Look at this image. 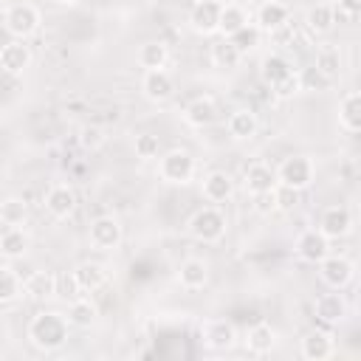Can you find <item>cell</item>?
<instances>
[{
    "mask_svg": "<svg viewBox=\"0 0 361 361\" xmlns=\"http://www.w3.org/2000/svg\"><path fill=\"white\" fill-rule=\"evenodd\" d=\"M313 313L316 319H322L324 324H338L347 319V302L341 293H322L313 302Z\"/></svg>",
    "mask_w": 361,
    "mask_h": 361,
    "instance_id": "cell-18",
    "label": "cell"
},
{
    "mask_svg": "<svg viewBox=\"0 0 361 361\" xmlns=\"http://www.w3.org/2000/svg\"><path fill=\"white\" fill-rule=\"evenodd\" d=\"M23 296V279L11 265H0V305L17 302Z\"/></svg>",
    "mask_w": 361,
    "mask_h": 361,
    "instance_id": "cell-34",
    "label": "cell"
},
{
    "mask_svg": "<svg viewBox=\"0 0 361 361\" xmlns=\"http://www.w3.org/2000/svg\"><path fill=\"white\" fill-rule=\"evenodd\" d=\"M243 25H248V14L240 3H223L220 6V23H217V34L231 37L234 31H240Z\"/></svg>",
    "mask_w": 361,
    "mask_h": 361,
    "instance_id": "cell-29",
    "label": "cell"
},
{
    "mask_svg": "<svg viewBox=\"0 0 361 361\" xmlns=\"http://www.w3.org/2000/svg\"><path fill=\"white\" fill-rule=\"evenodd\" d=\"M0 220L6 226H23L28 220V203L23 197H6L0 203Z\"/></svg>",
    "mask_w": 361,
    "mask_h": 361,
    "instance_id": "cell-36",
    "label": "cell"
},
{
    "mask_svg": "<svg viewBox=\"0 0 361 361\" xmlns=\"http://www.w3.org/2000/svg\"><path fill=\"white\" fill-rule=\"evenodd\" d=\"M274 195H276V212H293L302 200L299 189H290V186H282V183L274 186Z\"/></svg>",
    "mask_w": 361,
    "mask_h": 361,
    "instance_id": "cell-39",
    "label": "cell"
},
{
    "mask_svg": "<svg viewBox=\"0 0 361 361\" xmlns=\"http://www.w3.org/2000/svg\"><path fill=\"white\" fill-rule=\"evenodd\" d=\"M178 282H180V288H186V290H200V288H206V282H209V262H206V259H197V257L183 259L180 268H178Z\"/></svg>",
    "mask_w": 361,
    "mask_h": 361,
    "instance_id": "cell-17",
    "label": "cell"
},
{
    "mask_svg": "<svg viewBox=\"0 0 361 361\" xmlns=\"http://www.w3.org/2000/svg\"><path fill=\"white\" fill-rule=\"evenodd\" d=\"M220 3H234V0H220Z\"/></svg>",
    "mask_w": 361,
    "mask_h": 361,
    "instance_id": "cell-48",
    "label": "cell"
},
{
    "mask_svg": "<svg viewBox=\"0 0 361 361\" xmlns=\"http://www.w3.org/2000/svg\"><path fill=\"white\" fill-rule=\"evenodd\" d=\"M333 353H336L333 336L324 330H310L302 338V358H307V361H327Z\"/></svg>",
    "mask_w": 361,
    "mask_h": 361,
    "instance_id": "cell-19",
    "label": "cell"
},
{
    "mask_svg": "<svg viewBox=\"0 0 361 361\" xmlns=\"http://www.w3.org/2000/svg\"><path fill=\"white\" fill-rule=\"evenodd\" d=\"M39 8L34 3H11L3 14V25L14 39H28L39 31Z\"/></svg>",
    "mask_w": 361,
    "mask_h": 361,
    "instance_id": "cell-4",
    "label": "cell"
},
{
    "mask_svg": "<svg viewBox=\"0 0 361 361\" xmlns=\"http://www.w3.org/2000/svg\"><path fill=\"white\" fill-rule=\"evenodd\" d=\"M73 276L82 290H99L107 282V268L102 262H79L73 268Z\"/></svg>",
    "mask_w": 361,
    "mask_h": 361,
    "instance_id": "cell-30",
    "label": "cell"
},
{
    "mask_svg": "<svg viewBox=\"0 0 361 361\" xmlns=\"http://www.w3.org/2000/svg\"><path fill=\"white\" fill-rule=\"evenodd\" d=\"M23 293L34 302H45L56 293V274L51 271H34L25 282H23Z\"/></svg>",
    "mask_w": 361,
    "mask_h": 361,
    "instance_id": "cell-22",
    "label": "cell"
},
{
    "mask_svg": "<svg viewBox=\"0 0 361 361\" xmlns=\"http://www.w3.org/2000/svg\"><path fill=\"white\" fill-rule=\"evenodd\" d=\"M183 121L195 130H203V127H212L217 121V104L206 96H197L192 99L186 107H183Z\"/></svg>",
    "mask_w": 361,
    "mask_h": 361,
    "instance_id": "cell-16",
    "label": "cell"
},
{
    "mask_svg": "<svg viewBox=\"0 0 361 361\" xmlns=\"http://www.w3.org/2000/svg\"><path fill=\"white\" fill-rule=\"evenodd\" d=\"M87 237H90V245H93V248H99V251H113V248H118L124 231H121V223H118L113 214H102V217H96V220L90 223Z\"/></svg>",
    "mask_w": 361,
    "mask_h": 361,
    "instance_id": "cell-9",
    "label": "cell"
},
{
    "mask_svg": "<svg viewBox=\"0 0 361 361\" xmlns=\"http://www.w3.org/2000/svg\"><path fill=\"white\" fill-rule=\"evenodd\" d=\"M274 96L276 99H290V96H296L299 90H302V85H299V71H293V73H288L282 82H276L274 87Z\"/></svg>",
    "mask_w": 361,
    "mask_h": 361,
    "instance_id": "cell-42",
    "label": "cell"
},
{
    "mask_svg": "<svg viewBox=\"0 0 361 361\" xmlns=\"http://www.w3.org/2000/svg\"><path fill=\"white\" fill-rule=\"evenodd\" d=\"M251 197H254V212H257V214H271V212H276V195H274V189H271V192L251 195Z\"/></svg>",
    "mask_w": 361,
    "mask_h": 361,
    "instance_id": "cell-43",
    "label": "cell"
},
{
    "mask_svg": "<svg viewBox=\"0 0 361 361\" xmlns=\"http://www.w3.org/2000/svg\"><path fill=\"white\" fill-rule=\"evenodd\" d=\"M220 0H195L192 11H189V25L195 34L200 37H212L217 34V23H220Z\"/></svg>",
    "mask_w": 361,
    "mask_h": 361,
    "instance_id": "cell-11",
    "label": "cell"
},
{
    "mask_svg": "<svg viewBox=\"0 0 361 361\" xmlns=\"http://www.w3.org/2000/svg\"><path fill=\"white\" fill-rule=\"evenodd\" d=\"M243 183H245V192L248 195H259V192H271L276 186V172L268 166V164H248L245 166V175H243Z\"/></svg>",
    "mask_w": 361,
    "mask_h": 361,
    "instance_id": "cell-20",
    "label": "cell"
},
{
    "mask_svg": "<svg viewBox=\"0 0 361 361\" xmlns=\"http://www.w3.org/2000/svg\"><path fill=\"white\" fill-rule=\"evenodd\" d=\"M333 14H336V20H338V17L355 20V17L361 14V0H336V6H333Z\"/></svg>",
    "mask_w": 361,
    "mask_h": 361,
    "instance_id": "cell-44",
    "label": "cell"
},
{
    "mask_svg": "<svg viewBox=\"0 0 361 361\" xmlns=\"http://www.w3.org/2000/svg\"><path fill=\"white\" fill-rule=\"evenodd\" d=\"M133 149H135V158L152 161V158H158V152H161V141H158V135H152V133H138L135 141H133Z\"/></svg>",
    "mask_w": 361,
    "mask_h": 361,
    "instance_id": "cell-38",
    "label": "cell"
},
{
    "mask_svg": "<svg viewBox=\"0 0 361 361\" xmlns=\"http://www.w3.org/2000/svg\"><path fill=\"white\" fill-rule=\"evenodd\" d=\"M141 93H144L152 104L169 102V99L175 96V79H172V73L164 71V68H149V71H144V76H141Z\"/></svg>",
    "mask_w": 361,
    "mask_h": 361,
    "instance_id": "cell-8",
    "label": "cell"
},
{
    "mask_svg": "<svg viewBox=\"0 0 361 361\" xmlns=\"http://www.w3.org/2000/svg\"><path fill=\"white\" fill-rule=\"evenodd\" d=\"M288 73H293V65H290L282 54H265V56L259 59V79H262L268 87H274L276 82H282Z\"/></svg>",
    "mask_w": 361,
    "mask_h": 361,
    "instance_id": "cell-24",
    "label": "cell"
},
{
    "mask_svg": "<svg viewBox=\"0 0 361 361\" xmlns=\"http://www.w3.org/2000/svg\"><path fill=\"white\" fill-rule=\"evenodd\" d=\"M231 195H234V180H231L228 172L214 169V172H209L203 178V197L209 203H226Z\"/></svg>",
    "mask_w": 361,
    "mask_h": 361,
    "instance_id": "cell-21",
    "label": "cell"
},
{
    "mask_svg": "<svg viewBox=\"0 0 361 361\" xmlns=\"http://www.w3.org/2000/svg\"><path fill=\"white\" fill-rule=\"evenodd\" d=\"M31 48L25 45V39H8L6 45H0V71L6 76H20L28 71L31 65Z\"/></svg>",
    "mask_w": 361,
    "mask_h": 361,
    "instance_id": "cell-12",
    "label": "cell"
},
{
    "mask_svg": "<svg viewBox=\"0 0 361 361\" xmlns=\"http://www.w3.org/2000/svg\"><path fill=\"white\" fill-rule=\"evenodd\" d=\"M305 25H307L310 34H319V37L330 34L333 25H336L333 6H330V3H316V6H310L307 14H305Z\"/></svg>",
    "mask_w": 361,
    "mask_h": 361,
    "instance_id": "cell-28",
    "label": "cell"
},
{
    "mask_svg": "<svg viewBox=\"0 0 361 361\" xmlns=\"http://www.w3.org/2000/svg\"><path fill=\"white\" fill-rule=\"evenodd\" d=\"M79 293H82V288H79L73 271L56 276V293H54V296H59V299H65V302H73V299H79Z\"/></svg>",
    "mask_w": 361,
    "mask_h": 361,
    "instance_id": "cell-40",
    "label": "cell"
},
{
    "mask_svg": "<svg viewBox=\"0 0 361 361\" xmlns=\"http://www.w3.org/2000/svg\"><path fill=\"white\" fill-rule=\"evenodd\" d=\"M290 20V8L282 3V0H265L259 8H257V28L262 31V34H271V31H276L279 25H285Z\"/></svg>",
    "mask_w": 361,
    "mask_h": 361,
    "instance_id": "cell-15",
    "label": "cell"
},
{
    "mask_svg": "<svg viewBox=\"0 0 361 361\" xmlns=\"http://www.w3.org/2000/svg\"><path fill=\"white\" fill-rule=\"evenodd\" d=\"M313 71L322 73L327 82L338 79V76H341V54H338V48L322 45L319 54H316V65H313Z\"/></svg>",
    "mask_w": 361,
    "mask_h": 361,
    "instance_id": "cell-31",
    "label": "cell"
},
{
    "mask_svg": "<svg viewBox=\"0 0 361 361\" xmlns=\"http://www.w3.org/2000/svg\"><path fill=\"white\" fill-rule=\"evenodd\" d=\"M240 59H243V54L231 45L228 37H223L217 45H212V65H214V68H220V71H234V68L240 65Z\"/></svg>",
    "mask_w": 361,
    "mask_h": 361,
    "instance_id": "cell-33",
    "label": "cell"
},
{
    "mask_svg": "<svg viewBox=\"0 0 361 361\" xmlns=\"http://www.w3.org/2000/svg\"><path fill=\"white\" fill-rule=\"evenodd\" d=\"M274 344H276V330H274L271 324L259 322V324L248 327V333H245V350H248V353L265 355V353L274 350Z\"/></svg>",
    "mask_w": 361,
    "mask_h": 361,
    "instance_id": "cell-27",
    "label": "cell"
},
{
    "mask_svg": "<svg viewBox=\"0 0 361 361\" xmlns=\"http://www.w3.org/2000/svg\"><path fill=\"white\" fill-rule=\"evenodd\" d=\"M293 34H296V31L290 28V23H285V25H279L276 31H271L268 37H271L274 42H288V39H293Z\"/></svg>",
    "mask_w": 361,
    "mask_h": 361,
    "instance_id": "cell-45",
    "label": "cell"
},
{
    "mask_svg": "<svg viewBox=\"0 0 361 361\" xmlns=\"http://www.w3.org/2000/svg\"><path fill=\"white\" fill-rule=\"evenodd\" d=\"M28 245H31V237H28V231L20 228V226H8V228L0 234V254H3L6 259H20V257L28 251Z\"/></svg>",
    "mask_w": 361,
    "mask_h": 361,
    "instance_id": "cell-23",
    "label": "cell"
},
{
    "mask_svg": "<svg viewBox=\"0 0 361 361\" xmlns=\"http://www.w3.org/2000/svg\"><path fill=\"white\" fill-rule=\"evenodd\" d=\"M313 175H316V166H313V161L307 155H288L276 169V183L302 192V189H307L313 183Z\"/></svg>",
    "mask_w": 361,
    "mask_h": 361,
    "instance_id": "cell-5",
    "label": "cell"
},
{
    "mask_svg": "<svg viewBox=\"0 0 361 361\" xmlns=\"http://www.w3.org/2000/svg\"><path fill=\"white\" fill-rule=\"evenodd\" d=\"M327 240H341L353 231V212L347 206H327L319 214V226H316Z\"/></svg>",
    "mask_w": 361,
    "mask_h": 361,
    "instance_id": "cell-10",
    "label": "cell"
},
{
    "mask_svg": "<svg viewBox=\"0 0 361 361\" xmlns=\"http://www.w3.org/2000/svg\"><path fill=\"white\" fill-rule=\"evenodd\" d=\"M338 124H341L350 135H355V133L361 130V93H358V90H350V93L341 99V104H338Z\"/></svg>",
    "mask_w": 361,
    "mask_h": 361,
    "instance_id": "cell-25",
    "label": "cell"
},
{
    "mask_svg": "<svg viewBox=\"0 0 361 361\" xmlns=\"http://www.w3.org/2000/svg\"><path fill=\"white\" fill-rule=\"evenodd\" d=\"M68 330H71L68 316L56 310H39L28 322V341L42 353H54L68 341Z\"/></svg>",
    "mask_w": 361,
    "mask_h": 361,
    "instance_id": "cell-1",
    "label": "cell"
},
{
    "mask_svg": "<svg viewBox=\"0 0 361 361\" xmlns=\"http://www.w3.org/2000/svg\"><path fill=\"white\" fill-rule=\"evenodd\" d=\"M96 319H99V307L90 302V299H73L71 305H68V322L73 324V327H93L96 324Z\"/></svg>",
    "mask_w": 361,
    "mask_h": 361,
    "instance_id": "cell-32",
    "label": "cell"
},
{
    "mask_svg": "<svg viewBox=\"0 0 361 361\" xmlns=\"http://www.w3.org/2000/svg\"><path fill=\"white\" fill-rule=\"evenodd\" d=\"M42 206H45V212H48L51 217L65 220V217H71L73 209H76V192H73L68 183H54V186L45 192Z\"/></svg>",
    "mask_w": 361,
    "mask_h": 361,
    "instance_id": "cell-13",
    "label": "cell"
},
{
    "mask_svg": "<svg viewBox=\"0 0 361 361\" xmlns=\"http://www.w3.org/2000/svg\"><path fill=\"white\" fill-rule=\"evenodd\" d=\"M195 169H197V164H195L192 152L183 147H175L158 158V178L164 183H172V186L189 183L195 178Z\"/></svg>",
    "mask_w": 361,
    "mask_h": 361,
    "instance_id": "cell-3",
    "label": "cell"
},
{
    "mask_svg": "<svg viewBox=\"0 0 361 361\" xmlns=\"http://www.w3.org/2000/svg\"><path fill=\"white\" fill-rule=\"evenodd\" d=\"M59 6H73V3H79V0H56Z\"/></svg>",
    "mask_w": 361,
    "mask_h": 361,
    "instance_id": "cell-46",
    "label": "cell"
},
{
    "mask_svg": "<svg viewBox=\"0 0 361 361\" xmlns=\"http://www.w3.org/2000/svg\"><path fill=\"white\" fill-rule=\"evenodd\" d=\"M316 265H319V276H322V282H324L327 288H333V290L347 288V285L353 282V276H355V265H353V259H347V257H341V254H327V257L319 259Z\"/></svg>",
    "mask_w": 361,
    "mask_h": 361,
    "instance_id": "cell-6",
    "label": "cell"
},
{
    "mask_svg": "<svg viewBox=\"0 0 361 361\" xmlns=\"http://www.w3.org/2000/svg\"><path fill=\"white\" fill-rule=\"evenodd\" d=\"M166 59H169V48H166L164 42H158V39L144 42V45L138 48V65H141L144 71H149V68H164Z\"/></svg>",
    "mask_w": 361,
    "mask_h": 361,
    "instance_id": "cell-35",
    "label": "cell"
},
{
    "mask_svg": "<svg viewBox=\"0 0 361 361\" xmlns=\"http://www.w3.org/2000/svg\"><path fill=\"white\" fill-rule=\"evenodd\" d=\"M104 138H107V135H104V130H102V127H96V124H85V127L79 130V144H82L85 149H90V152H93V149H99V147L104 144Z\"/></svg>",
    "mask_w": 361,
    "mask_h": 361,
    "instance_id": "cell-41",
    "label": "cell"
},
{
    "mask_svg": "<svg viewBox=\"0 0 361 361\" xmlns=\"http://www.w3.org/2000/svg\"><path fill=\"white\" fill-rule=\"evenodd\" d=\"M319 3H330V6H336V0H319Z\"/></svg>",
    "mask_w": 361,
    "mask_h": 361,
    "instance_id": "cell-47",
    "label": "cell"
},
{
    "mask_svg": "<svg viewBox=\"0 0 361 361\" xmlns=\"http://www.w3.org/2000/svg\"><path fill=\"white\" fill-rule=\"evenodd\" d=\"M293 251H296V257L299 259H305V262H319V259H324L327 254H330V240L319 231V228H307V231H302L299 237H296V245H293Z\"/></svg>",
    "mask_w": 361,
    "mask_h": 361,
    "instance_id": "cell-14",
    "label": "cell"
},
{
    "mask_svg": "<svg viewBox=\"0 0 361 361\" xmlns=\"http://www.w3.org/2000/svg\"><path fill=\"white\" fill-rule=\"evenodd\" d=\"M259 130V121H257V113L248 110V107H240L228 116V135L237 138V141H245V138H254Z\"/></svg>",
    "mask_w": 361,
    "mask_h": 361,
    "instance_id": "cell-26",
    "label": "cell"
},
{
    "mask_svg": "<svg viewBox=\"0 0 361 361\" xmlns=\"http://www.w3.org/2000/svg\"><path fill=\"white\" fill-rule=\"evenodd\" d=\"M228 39H231V45H234L240 54H248V51H254V48L259 45V39H262V31H259L254 23H248V25H243L240 31H234Z\"/></svg>",
    "mask_w": 361,
    "mask_h": 361,
    "instance_id": "cell-37",
    "label": "cell"
},
{
    "mask_svg": "<svg viewBox=\"0 0 361 361\" xmlns=\"http://www.w3.org/2000/svg\"><path fill=\"white\" fill-rule=\"evenodd\" d=\"M200 341L212 353H228L237 344V330L226 319H209V322L200 324Z\"/></svg>",
    "mask_w": 361,
    "mask_h": 361,
    "instance_id": "cell-7",
    "label": "cell"
},
{
    "mask_svg": "<svg viewBox=\"0 0 361 361\" xmlns=\"http://www.w3.org/2000/svg\"><path fill=\"white\" fill-rule=\"evenodd\" d=\"M189 237L197 243H220L226 237L228 220L217 206H203L189 217Z\"/></svg>",
    "mask_w": 361,
    "mask_h": 361,
    "instance_id": "cell-2",
    "label": "cell"
}]
</instances>
